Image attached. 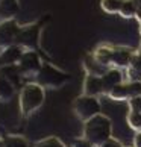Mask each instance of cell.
Instances as JSON below:
<instances>
[{"instance_id":"7402d4cb","label":"cell","mask_w":141,"mask_h":147,"mask_svg":"<svg viewBox=\"0 0 141 147\" xmlns=\"http://www.w3.org/2000/svg\"><path fill=\"white\" fill-rule=\"evenodd\" d=\"M129 105H131V111L141 112V96L135 97V99H131V100H129Z\"/></svg>"},{"instance_id":"3957f363","label":"cell","mask_w":141,"mask_h":147,"mask_svg":"<svg viewBox=\"0 0 141 147\" xmlns=\"http://www.w3.org/2000/svg\"><path fill=\"white\" fill-rule=\"evenodd\" d=\"M70 76L68 73L59 70L53 64H43L40 73L36 74L35 82L41 85L43 88H50V90H58L64 86L68 82Z\"/></svg>"},{"instance_id":"ac0fdd59","label":"cell","mask_w":141,"mask_h":147,"mask_svg":"<svg viewBox=\"0 0 141 147\" xmlns=\"http://www.w3.org/2000/svg\"><path fill=\"white\" fill-rule=\"evenodd\" d=\"M138 5L135 0H126L123 3V8L120 11V15L121 17H126V18H131V17H137V11H138Z\"/></svg>"},{"instance_id":"603a6c76","label":"cell","mask_w":141,"mask_h":147,"mask_svg":"<svg viewBox=\"0 0 141 147\" xmlns=\"http://www.w3.org/2000/svg\"><path fill=\"white\" fill-rule=\"evenodd\" d=\"M72 147H96V146H93L88 140H85V138H78L72 143Z\"/></svg>"},{"instance_id":"ba28073f","label":"cell","mask_w":141,"mask_h":147,"mask_svg":"<svg viewBox=\"0 0 141 147\" xmlns=\"http://www.w3.org/2000/svg\"><path fill=\"white\" fill-rule=\"evenodd\" d=\"M84 94L91 96V97H99L100 94H105L102 76L86 74V78L84 80Z\"/></svg>"},{"instance_id":"52a82bcc","label":"cell","mask_w":141,"mask_h":147,"mask_svg":"<svg viewBox=\"0 0 141 147\" xmlns=\"http://www.w3.org/2000/svg\"><path fill=\"white\" fill-rule=\"evenodd\" d=\"M38 38H40V28L36 24H30L21 28V32L17 38V46H20L24 52L35 50L38 47Z\"/></svg>"},{"instance_id":"9a60e30c","label":"cell","mask_w":141,"mask_h":147,"mask_svg":"<svg viewBox=\"0 0 141 147\" xmlns=\"http://www.w3.org/2000/svg\"><path fill=\"white\" fill-rule=\"evenodd\" d=\"M112 49L114 47H109V46H100V47H97V50L94 52V58L102 65H105L108 68H109L111 59H112Z\"/></svg>"},{"instance_id":"d4e9b609","label":"cell","mask_w":141,"mask_h":147,"mask_svg":"<svg viewBox=\"0 0 141 147\" xmlns=\"http://www.w3.org/2000/svg\"><path fill=\"white\" fill-rule=\"evenodd\" d=\"M134 147H141V132H138L134 138Z\"/></svg>"},{"instance_id":"ffe728a7","label":"cell","mask_w":141,"mask_h":147,"mask_svg":"<svg viewBox=\"0 0 141 147\" xmlns=\"http://www.w3.org/2000/svg\"><path fill=\"white\" fill-rule=\"evenodd\" d=\"M35 147H65V144L56 137H47L44 140L38 141L35 144Z\"/></svg>"},{"instance_id":"30bf717a","label":"cell","mask_w":141,"mask_h":147,"mask_svg":"<svg viewBox=\"0 0 141 147\" xmlns=\"http://www.w3.org/2000/svg\"><path fill=\"white\" fill-rule=\"evenodd\" d=\"M132 61H134V53L131 49H126V47L112 49L111 65H115L117 68H123V67H128L129 64H132Z\"/></svg>"},{"instance_id":"8fae6325","label":"cell","mask_w":141,"mask_h":147,"mask_svg":"<svg viewBox=\"0 0 141 147\" xmlns=\"http://www.w3.org/2000/svg\"><path fill=\"white\" fill-rule=\"evenodd\" d=\"M102 80H103L105 94H109L117 85L123 84V74L118 68H109L103 76H102Z\"/></svg>"},{"instance_id":"4fadbf2b","label":"cell","mask_w":141,"mask_h":147,"mask_svg":"<svg viewBox=\"0 0 141 147\" xmlns=\"http://www.w3.org/2000/svg\"><path fill=\"white\" fill-rule=\"evenodd\" d=\"M18 0H0V21L11 20L18 12Z\"/></svg>"},{"instance_id":"5bb4252c","label":"cell","mask_w":141,"mask_h":147,"mask_svg":"<svg viewBox=\"0 0 141 147\" xmlns=\"http://www.w3.org/2000/svg\"><path fill=\"white\" fill-rule=\"evenodd\" d=\"M85 68L86 71H88V74H94V76H103L108 70V67H105V65H102L97 59L94 58V55H90L85 58Z\"/></svg>"},{"instance_id":"e0dca14e","label":"cell","mask_w":141,"mask_h":147,"mask_svg":"<svg viewBox=\"0 0 141 147\" xmlns=\"http://www.w3.org/2000/svg\"><path fill=\"white\" fill-rule=\"evenodd\" d=\"M111 97V99L117 100V102H121V100H131V97H129V90H128V84H120L117 85L115 88H114L109 94H108Z\"/></svg>"},{"instance_id":"277c9868","label":"cell","mask_w":141,"mask_h":147,"mask_svg":"<svg viewBox=\"0 0 141 147\" xmlns=\"http://www.w3.org/2000/svg\"><path fill=\"white\" fill-rule=\"evenodd\" d=\"M102 109V105L97 97H91V96H79L78 99L74 100L73 103V111L76 114V117L82 121H88L90 118H93L96 115L100 114Z\"/></svg>"},{"instance_id":"5b68a950","label":"cell","mask_w":141,"mask_h":147,"mask_svg":"<svg viewBox=\"0 0 141 147\" xmlns=\"http://www.w3.org/2000/svg\"><path fill=\"white\" fill-rule=\"evenodd\" d=\"M21 32V26L15 18L0 21V53L8 47L17 44V38Z\"/></svg>"},{"instance_id":"cb8c5ba5","label":"cell","mask_w":141,"mask_h":147,"mask_svg":"<svg viewBox=\"0 0 141 147\" xmlns=\"http://www.w3.org/2000/svg\"><path fill=\"white\" fill-rule=\"evenodd\" d=\"M99 147H123V146H121L120 141H117V140L111 138V140H108L106 143H103V144L99 146Z\"/></svg>"},{"instance_id":"7a4b0ae2","label":"cell","mask_w":141,"mask_h":147,"mask_svg":"<svg viewBox=\"0 0 141 147\" xmlns=\"http://www.w3.org/2000/svg\"><path fill=\"white\" fill-rule=\"evenodd\" d=\"M46 99V92L44 88L41 85H38L36 82L26 84L20 91V112L23 117L32 115L35 111H38L41 108V105L44 103Z\"/></svg>"},{"instance_id":"6da1fadb","label":"cell","mask_w":141,"mask_h":147,"mask_svg":"<svg viewBox=\"0 0 141 147\" xmlns=\"http://www.w3.org/2000/svg\"><path fill=\"white\" fill-rule=\"evenodd\" d=\"M84 138L99 147L112 138V121L103 114H99L84 123Z\"/></svg>"},{"instance_id":"9c48e42d","label":"cell","mask_w":141,"mask_h":147,"mask_svg":"<svg viewBox=\"0 0 141 147\" xmlns=\"http://www.w3.org/2000/svg\"><path fill=\"white\" fill-rule=\"evenodd\" d=\"M23 53H24L23 49L17 44H14L0 53V62H2L3 67H15V65H18Z\"/></svg>"},{"instance_id":"d6986e66","label":"cell","mask_w":141,"mask_h":147,"mask_svg":"<svg viewBox=\"0 0 141 147\" xmlns=\"http://www.w3.org/2000/svg\"><path fill=\"white\" fill-rule=\"evenodd\" d=\"M3 147H29V144L23 137L14 135V137H6L3 140Z\"/></svg>"},{"instance_id":"44dd1931","label":"cell","mask_w":141,"mask_h":147,"mask_svg":"<svg viewBox=\"0 0 141 147\" xmlns=\"http://www.w3.org/2000/svg\"><path fill=\"white\" fill-rule=\"evenodd\" d=\"M128 123L132 129H135L137 132H141V112H134L131 111L128 115Z\"/></svg>"},{"instance_id":"7c38bea8","label":"cell","mask_w":141,"mask_h":147,"mask_svg":"<svg viewBox=\"0 0 141 147\" xmlns=\"http://www.w3.org/2000/svg\"><path fill=\"white\" fill-rule=\"evenodd\" d=\"M15 94V85L9 80V78L0 70V102H8Z\"/></svg>"},{"instance_id":"8992f818","label":"cell","mask_w":141,"mask_h":147,"mask_svg":"<svg viewBox=\"0 0 141 147\" xmlns=\"http://www.w3.org/2000/svg\"><path fill=\"white\" fill-rule=\"evenodd\" d=\"M41 67H43L41 58L35 50L24 52L18 65H17L21 78H36V74L40 73Z\"/></svg>"},{"instance_id":"2e32d148","label":"cell","mask_w":141,"mask_h":147,"mask_svg":"<svg viewBox=\"0 0 141 147\" xmlns=\"http://www.w3.org/2000/svg\"><path fill=\"white\" fill-rule=\"evenodd\" d=\"M124 2L126 0H100V6L108 14H120Z\"/></svg>"},{"instance_id":"484cf974","label":"cell","mask_w":141,"mask_h":147,"mask_svg":"<svg viewBox=\"0 0 141 147\" xmlns=\"http://www.w3.org/2000/svg\"><path fill=\"white\" fill-rule=\"evenodd\" d=\"M137 17L141 20V3L138 5V11H137Z\"/></svg>"}]
</instances>
